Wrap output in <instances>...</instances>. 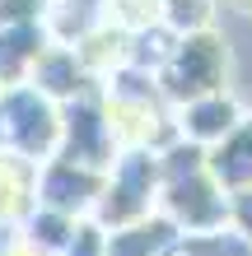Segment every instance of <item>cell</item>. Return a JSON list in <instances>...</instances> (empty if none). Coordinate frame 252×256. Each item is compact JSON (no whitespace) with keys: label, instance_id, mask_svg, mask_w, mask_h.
Listing matches in <instances>:
<instances>
[{"label":"cell","instance_id":"19","mask_svg":"<svg viewBox=\"0 0 252 256\" xmlns=\"http://www.w3.org/2000/svg\"><path fill=\"white\" fill-rule=\"evenodd\" d=\"M229 5H233V10H247V14H252V0H229Z\"/></svg>","mask_w":252,"mask_h":256},{"label":"cell","instance_id":"18","mask_svg":"<svg viewBox=\"0 0 252 256\" xmlns=\"http://www.w3.org/2000/svg\"><path fill=\"white\" fill-rule=\"evenodd\" d=\"M229 224H233L238 233L252 238V186L238 191V196H229Z\"/></svg>","mask_w":252,"mask_h":256},{"label":"cell","instance_id":"1","mask_svg":"<svg viewBox=\"0 0 252 256\" xmlns=\"http://www.w3.org/2000/svg\"><path fill=\"white\" fill-rule=\"evenodd\" d=\"M159 168H164V186H159V214H164L177 233H210L229 224V196L205 168V149L173 140L159 149Z\"/></svg>","mask_w":252,"mask_h":256},{"label":"cell","instance_id":"8","mask_svg":"<svg viewBox=\"0 0 252 256\" xmlns=\"http://www.w3.org/2000/svg\"><path fill=\"white\" fill-rule=\"evenodd\" d=\"M28 84H33L38 94H47L56 108L70 102V98H80V94H89V88H98L94 70L80 61V52L75 47H61V42H52V47L38 56V66L28 70Z\"/></svg>","mask_w":252,"mask_h":256},{"label":"cell","instance_id":"14","mask_svg":"<svg viewBox=\"0 0 252 256\" xmlns=\"http://www.w3.org/2000/svg\"><path fill=\"white\" fill-rule=\"evenodd\" d=\"M173 256H252V238L238 233L233 224H219L210 233H182Z\"/></svg>","mask_w":252,"mask_h":256},{"label":"cell","instance_id":"15","mask_svg":"<svg viewBox=\"0 0 252 256\" xmlns=\"http://www.w3.org/2000/svg\"><path fill=\"white\" fill-rule=\"evenodd\" d=\"M219 0H159V19L173 33H196V28H215Z\"/></svg>","mask_w":252,"mask_h":256},{"label":"cell","instance_id":"5","mask_svg":"<svg viewBox=\"0 0 252 256\" xmlns=\"http://www.w3.org/2000/svg\"><path fill=\"white\" fill-rule=\"evenodd\" d=\"M117 154H122V130H117L112 112H108L103 88H89V94L61 102V144H56V158L108 172Z\"/></svg>","mask_w":252,"mask_h":256},{"label":"cell","instance_id":"10","mask_svg":"<svg viewBox=\"0 0 252 256\" xmlns=\"http://www.w3.org/2000/svg\"><path fill=\"white\" fill-rule=\"evenodd\" d=\"M112 24V0H52L47 5V38L61 47H80Z\"/></svg>","mask_w":252,"mask_h":256},{"label":"cell","instance_id":"4","mask_svg":"<svg viewBox=\"0 0 252 256\" xmlns=\"http://www.w3.org/2000/svg\"><path fill=\"white\" fill-rule=\"evenodd\" d=\"M0 130H5V154L24 158V163H47L56 158L61 144V108L38 94L33 84H5L0 88Z\"/></svg>","mask_w":252,"mask_h":256},{"label":"cell","instance_id":"7","mask_svg":"<svg viewBox=\"0 0 252 256\" xmlns=\"http://www.w3.org/2000/svg\"><path fill=\"white\" fill-rule=\"evenodd\" d=\"M243 116H247V108L229 88H219V94H201V98L177 102L173 108V130H177V140H187L196 149H215Z\"/></svg>","mask_w":252,"mask_h":256},{"label":"cell","instance_id":"6","mask_svg":"<svg viewBox=\"0 0 252 256\" xmlns=\"http://www.w3.org/2000/svg\"><path fill=\"white\" fill-rule=\"evenodd\" d=\"M103 191V172L80 168L70 158H47L33 168V205L61 210L70 219H89L94 214V200Z\"/></svg>","mask_w":252,"mask_h":256},{"label":"cell","instance_id":"16","mask_svg":"<svg viewBox=\"0 0 252 256\" xmlns=\"http://www.w3.org/2000/svg\"><path fill=\"white\" fill-rule=\"evenodd\" d=\"M61 256H108V228H98L94 219H80Z\"/></svg>","mask_w":252,"mask_h":256},{"label":"cell","instance_id":"13","mask_svg":"<svg viewBox=\"0 0 252 256\" xmlns=\"http://www.w3.org/2000/svg\"><path fill=\"white\" fill-rule=\"evenodd\" d=\"M75 224H80V219L61 214V210L33 205V210L19 219V228H24V242L33 247L38 256H61V252H66V242H70V233H75Z\"/></svg>","mask_w":252,"mask_h":256},{"label":"cell","instance_id":"2","mask_svg":"<svg viewBox=\"0 0 252 256\" xmlns=\"http://www.w3.org/2000/svg\"><path fill=\"white\" fill-rule=\"evenodd\" d=\"M159 186H164V168H159V149L150 144H122L112 168L103 172V191L94 200L98 228H122L159 210Z\"/></svg>","mask_w":252,"mask_h":256},{"label":"cell","instance_id":"21","mask_svg":"<svg viewBox=\"0 0 252 256\" xmlns=\"http://www.w3.org/2000/svg\"><path fill=\"white\" fill-rule=\"evenodd\" d=\"M247 116H252V108H247Z\"/></svg>","mask_w":252,"mask_h":256},{"label":"cell","instance_id":"17","mask_svg":"<svg viewBox=\"0 0 252 256\" xmlns=\"http://www.w3.org/2000/svg\"><path fill=\"white\" fill-rule=\"evenodd\" d=\"M52 0H0V28H24V24H47Z\"/></svg>","mask_w":252,"mask_h":256},{"label":"cell","instance_id":"12","mask_svg":"<svg viewBox=\"0 0 252 256\" xmlns=\"http://www.w3.org/2000/svg\"><path fill=\"white\" fill-rule=\"evenodd\" d=\"M52 47L47 24H24V28H0V88L24 84L28 70L38 66V56Z\"/></svg>","mask_w":252,"mask_h":256},{"label":"cell","instance_id":"3","mask_svg":"<svg viewBox=\"0 0 252 256\" xmlns=\"http://www.w3.org/2000/svg\"><path fill=\"white\" fill-rule=\"evenodd\" d=\"M159 94L168 108L201 94H219L229 88V42L219 28H196V33H177L173 47L159 66Z\"/></svg>","mask_w":252,"mask_h":256},{"label":"cell","instance_id":"9","mask_svg":"<svg viewBox=\"0 0 252 256\" xmlns=\"http://www.w3.org/2000/svg\"><path fill=\"white\" fill-rule=\"evenodd\" d=\"M205 168L224 196H238L252 186V116H243L215 149H205Z\"/></svg>","mask_w":252,"mask_h":256},{"label":"cell","instance_id":"20","mask_svg":"<svg viewBox=\"0 0 252 256\" xmlns=\"http://www.w3.org/2000/svg\"><path fill=\"white\" fill-rule=\"evenodd\" d=\"M0 154H5V130H0Z\"/></svg>","mask_w":252,"mask_h":256},{"label":"cell","instance_id":"11","mask_svg":"<svg viewBox=\"0 0 252 256\" xmlns=\"http://www.w3.org/2000/svg\"><path fill=\"white\" fill-rule=\"evenodd\" d=\"M177 238H182V233L154 210V214H145L136 224L108 228V256H173Z\"/></svg>","mask_w":252,"mask_h":256}]
</instances>
